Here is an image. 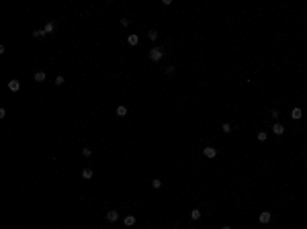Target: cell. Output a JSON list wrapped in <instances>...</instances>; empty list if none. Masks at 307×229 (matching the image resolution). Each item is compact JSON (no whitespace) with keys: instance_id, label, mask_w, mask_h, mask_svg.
<instances>
[{"instance_id":"1","label":"cell","mask_w":307,"mask_h":229,"mask_svg":"<svg viewBox=\"0 0 307 229\" xmlns=\"http://www.w3.org/2000/svg\"><path fill=\"white\" fill-rule=\"evenodd\" d=\"M162 55H164V51H162L160 47H154V49L149 51V59H152V61H160Z\"/></svg>"},{"instance_id":"2","label":"cell","mask_w":307,"mask_h":229,"mask_svg":"<svg viewBox=\"0 0 307 229\" xmlns=\"http://www.w3.org/2000/svg\"><path fill=\"white\" fill-rule=\"evenodd\" d=\"M104 219H107L109 223H115V221L119 219V213H117V211H109V213L104 215Z\"/></svg>"},{"instance_id":"3","label":"cell","mask_w":307,"mask_h":229,"mask_svg":"<svg viewBox=\"0 0 307 229\" xmlns=\"http://www.w3.org/2000/svg\"><path fill=\"white\" fill-rule=\"evenodd\" d=\"M19 88H21V82H19V80H11V82H8V90H11V92H19Z\"/></svg>"},{"instance_id":"4","label":"cell","mask_w":307,"mask_h":229,"mask_svg":"<svg viewBox=\"0 0 307 229\" xmlns=\"http://www.w3.org/2000/svg\"><path fill=\"white\" fill-rule=\"evenodd\" d=\"M203 153L207 156V158H215V156H217V149H215V147H205V149H203Z\"/></svg>"},{"instance_id":"5","label":"cell","mask_w":307,"mask_h":229,"mask_svg":"<svg viewBox=\"0 0 307 229\" xmlns=\"http://www.w3.org/2000/svg\"><path fill=\"white\" fill-rule=\"evenodd\" d=\"M301 117H303V111H301V109H293V111H291V119H295V121H299Z\"/></svg>"},{"instance_id":"6","label":"cell","mask_w":307,"mask_h":229,"mask_svg":"<svg viewBox=\"0 0 307 229\" xmlns=\"http://www.w3.org/2000/svg\"><path fill=\"white\" fill-rule=\"evenodd\" d=\"M92 176H94V172H92L90 168H84V170H82V178H84V180H90Z\"/></svg>"},{"instance_id":"7","label":"cell","mask_w":307,"mask_h":229,"mask_svg":"<svg viewBox=\"0 0 307 229\" xmlns=\"http://www.w3.org/2000/svg\"><path fill=\"white\" fill-rule=\"evenodd\" d=\"M272 131H274V135H283V133H284V127L281 125V123H274Z\"/></svg>"},{"instance_id":"8","label":"cell","mask_w":307,"mask_h":229,"mask_svg":"<svg viewBox=\"0 0 307 229\" xmlns=\"http://www.w3.org/2000/svg\"><path fill=\"white\" fill-rule=\"evenodd\" d=\"M123 223H125V227H131V225H135V217H133V215H127V217L123 219Z\"/></svg>"},{"instance_id":"9","label":"cell","mask_w":307,"mask_h":229,"mask_svg":"<svg viewBox=\"0 0 307 229\" xmlns=\"http://www.w3.org/2000/svg\"><path fill=\"white\" fill-rule=\"evenodd\" d=\"M258 221H260V223H268V221H270V213H268V211H264V213H260V217H258Z\"/></svg>"},{"instance_id":"10","label":"cell","mask_w":307,"mask_h":229,"mask_svg":"<svg viewBox=\"0 0 307 229\" xmlns=\"http://www.w3.org/2000/svg\"><path fill=\"white\" fill-rule=\"evenodd\" d=\"M127 43H129V45H137V43H139V37H137L135 33L129 35V37H127Z\"/></svg>"},{"instance_id":"11","label":"cell","mask_w":307,"mask_h":229,"mask_svg":"<svg viewBox=\"0 0 307 229\" xmlns=\"http://www.w3.org/2000/svg\"><path fill=\"white\" fill-rule=\"evenodd\" d=\"M125 115H127V106H123V104L117 106V117H125Z\"/></svg>"},{"instance_id":"12","label":"cell","mask_w":307,"mask_h":229,"mask_svg":"<svg viewBox=\"0 0 307 229\" xmlns=\"http://www.w3.org/2000/svg\"><path fill=\"white\" fill-rule=\"evenodd\" d=\"M191 219H193V221L201 219V211H199V209H193V211H191Z\"/></svg>"},{"instance_id":"13","label":"cell","mask_w":307,"mask_h":229,"mask_svg":"<svg viewBox=\"0 0 307 229\" xmlns=\"http://www.w3.org/2000/svg\"><path fill=\"white\" fill-rule=\"evenodd\" d=\"M45 80V72H37L35 74V82H43Z\"/></svg>"},{"instance_id":"14","label":"cell","mask_w":307,"mask_h":229,"mask_svg":"<svg viewBox=\"0 0 307 229\" xmlns=\"http://www.w3.org/2000/svg\"><path fill=\"white\" fill-rule=\"evenodd\" d=\"M148 37L152 39V41H156V39H158V31H156V29H152V31L148 33Z\"/></svg>"},{"instance_id":"15","label":"cell","mask_w":307,"mask_h":229,"mask_svg":"<svg viewBox=\"0 0 307 229\" xmlns=\"http://www.w3.org/2000/svg\"><path fill=\"white\" fill-rule=\"evenodd\" d=\"M33 35H35V37H45V31H43V29H37V31H33Z\"/></svg>"},{"instance_id":"16","label":"cell","mask_w":307,"mask_h":229,"mask_svg":"<svg viewBox=\"0 0 307 229\" xmlns=\"http://www.w3.org/2000/svg\"><path fill=\"white\" fill-rule=\"evenodd\" d=\"M221 131H223V133H229V131H231V125H229V123H223V125H221Z\"/></svg>"},{"instance_id":"17","label":"cell","mask_w":307,"mask_h":229,"mask_svg":"<svg viewBox=\"0 0 307 229\" xmlns=\"http://www.w3.org/2000/svg\"><path fill=\"white\" fill-rule=\"evenodd\" d=\"M152 186H154V188H162V180H158V178L152 180Z\"/></svg>"},{"instance_id":"18","label":"cell","mask_w":307,"mask_h":229,"mask_svg":"<svg viewBox=\"0 0 307 229\" xmlns=\"http://www.w3.org/2000/svg\"><path fill=\"white\" fill-rule=\"evenodd\" d=\"M43 31H45V33H51V31H53V23H47Z\"/></svg>"},{"instance_id":"19","label":"cell","mask_w":307,"mask_h":229,"mask_svg":"<svg viewBox=\"0 0 307 229\" xmlns=\"http://www.w3.org/2000/svg\"><path fill=\"white\" fill-rule=\"evenodd\" d=\"M64 82H66V80H64V76H57V78H56V86H62Z\"/></svg>"},{"instance_id":"20","label":"cell","mask_w":307,"mask_h":229,"mask_svg":"<svg viewBox=\"0 0 307 229\" xmlns=\"http://www.w3.org/2000/svg\"><path fill=\"white\" fill-rule=\"evenodd\" d=\"M258 141H266V133L264 131H258Z\"/></svg>"},{"instance_id":"21","label":"cell","mask_w":307,"mask_h":229,"mask_svg":"<svg viewBox=\"0 0 307 229\" xmlns=\"http://www.w3.org/2000/svg\"><path fill=\"white\" fill-rule=\"evenodd\" d=\"M82 153H84V156H86V158H88V156H92V151H90V147H84V149H82Z\"/></svg>"},{"instance_id":"22","label":"cell","mask_w":307,"mask_h":229,"mask_svg":"<svg viewBox=\"0 0 307 229\" xmlns=\"http://www.w3.org/2000/svg\"><path fill=\"white\" fill-rule=\"evenodd\" d=\"M121 25H123V27H127V25H129V19H127V16H123V19H121Z\"/></svg>"},{"instance_id":"23","label":"cell","mask_w":307,"mask_h":229,"mask_svg":"<svg viewBox=\"0 0 307 229\" xmlns=\"http://www.w3.org/2000/svg\"><path fill=\"white\" fill-rule=\"evenodd\" d=\"M166 74H174V66H168L166 68Z\"/></svg>"},{"instance_id":"24","label":"cell","mask_w":307,"mask_h":229,"mask_svg":"<svg viewBox=\"0 0 307 229\" xmlns=\"http://www.w3.org/2000/svg\"><path fill=\"white\" fill-rule=\"evenodd\" d=\"M221 229H231V227H229V225H223V227H221Z\"/></svg>"}]
</instances>
